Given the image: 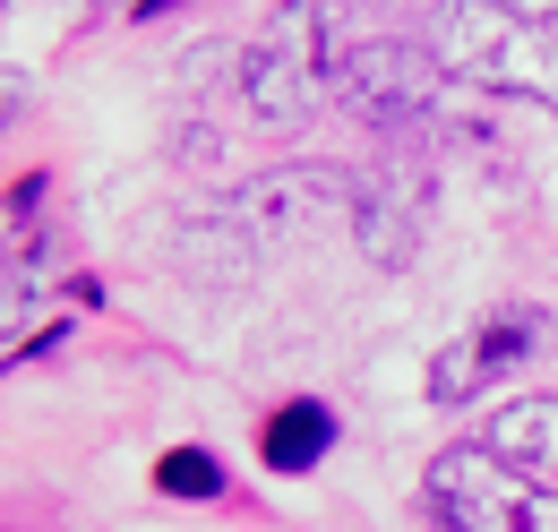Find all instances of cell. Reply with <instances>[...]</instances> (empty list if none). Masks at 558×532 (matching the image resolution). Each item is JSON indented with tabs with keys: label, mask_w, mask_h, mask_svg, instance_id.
I'll list each match as a JSON object with an SVG mask.
<instances>
[{
	"label": "cell",
	"mask_w": 558,
	"mask_h": 532,
	"mask_svg": "<svg viewBox=\"0 0 558 532\" xmlns=\"http://www.w3.org/2000/svg\"><path fill=\"white\" fill-rule=\"evenodd\" d=\"M429 52L447 77L515 95V104H558V35L507 0H438L429 9Z\"/></svg>",
	"instance_id": "cell-1"
},
{
	"label": "cell",
	"mask_w": 558,
	"mask_h": 532,
	"mask_svg": "<svg viewBox=\"0 0 558 532\" xmlns=\"http://www.w3.org/2000/svg\"><path fill=\"white\" fill-rule=\"evenodd\" d=\"M336 0H283L267 17V35L241 52V104L267 121V130H292L327 104L336 86Z\"/></svg>",
	"instance_id": "cell-2"
},
{
	"label": "cell",
	"mask_w": 558,
	"mask_h": 532,
	"mask_svg": "<svg viewBox=\"0 0 558 532\" xmlns=\"http://www.w3.org/2000/svg\"><path fill=\"white\" fill-rule=\"evenodd\" d=\"M429 498L456 532H558V489L489 447H447L429 464Z\"/></svg>",
	"instance_id": "cell-3"
},
{
	"label": "cell",
	"mask_w": 558,
	"mask_h": 532,
	"mask_svg": "<svg viewBox=\"0 0 558 532\" xmlns=\"http://www.w3.org/2000/svg\"><path fill=\"white\" fill-rule=\"evenodd\" d=\"M336 95L369 130H413V121L438 112L447 69H438V52H421L404 35H361V44H344V61H336Z\"/></svg>",
	"instance_id": "cell-4"
},
{
	"label": "cell",
	"mask_w": 558,
	"mask_h": 532,
	"mask_svg": "<svg viewBox=\"0 0 558 532\" xmlns=\"http://www.w3.org/2000/svg\"><path fill=\"white\" fill-rule=\"evenodd\" d=\"M515 352H533V318H482L473 335H456L429 361V403H473Z\"/></svg>",
	"instance_id": "cell-5"
},
{
	"label": "cell",
	"mask_w": 558,
	"mask_h": 532,
	"mask_svg": "<svg viewBox=\"0 0 558 532\" xmlns=\"http://www.w3.org/2000/svg\"><path fill=\"white\" fill-rule=\"evenodd\" d=\"M361 190H352L344 172H267V181H250L232 215H250V223H267V232H292V223H318V215H352Z\"/></svg>",
	"instance_id": "cell-6"
},
{
	"label": "cell",
	"mask_w": 558,
	"mask_h": 532,
	"mask_svg": "<svg viewBox=\"0 0 558 532\" xmlns=\"http://www.w3.org/2000/svg\"><path fill=\"white\" fill-rule=\"evenodd\" d=\"M489 456H507V464H524L533 481H558V396H515L489 412Z\"/></svg>",
	"instance_id": "cell-7"
},
{
	"label": "cell",
	"mask_w": 558,
	"mask_h": 532,
	"mask_svg": "<svg viewBox=\"0 0 558 532\" xmlns=\"http://www.w3.org/2000/svg\"><path fill=\"white\" fill-rule=\"evenodd\" d=\"M327 438H336V421H327V403H283L276 421H267V464L276 472H310L318 456H327Z\"/></svg>",
	"instance_id": "cell-8"
},
{
	"label": "cell",
	"mask_w": 558,
	"mask_h": 532,
	"mask_svg": "<svg viewBox=\"0 0 558 532\" xmlns=\"http://www.w3.org/2000/svg\"><path fill=\"white\" fill-rule=\"evenodd\" d=\"M352 232H361V250H369L378 266H413V223L378 198V190H361V206H352Z\"/></svg>",
	"instance_id": "cell-9"
},
{
	"label": "cell",
	"mask_w": 558,
	"mask_h": 532,
	"mask_svg": "<svg viewBox=\"0 0 558 532\" xmlns=\"http://www.w3.org/2000/svg\"><path fill=\"white\" fill-rule=\"evenodd\" d=\"M155 481H163L172 498H215V489H223V464H215L207 447H172V456L155 464Z\"/></svg>",
	"instance_id": "cell-10"
},
{
	"label": "cell",
	"mask_w": 558,
	"mask_h": 532,
	"mask_svg": "<svg viewBox=\"0 0 558 532\" xmlns=\"http://www.w3.org/2000/svg\"><path fill=\"white\" fill-rule=\"evenodd\" d=\"M507 9H524V17H542V26H558V0H507Z\"/></svg>",
	"instance_id": "cell-11"
}]
</instances>
